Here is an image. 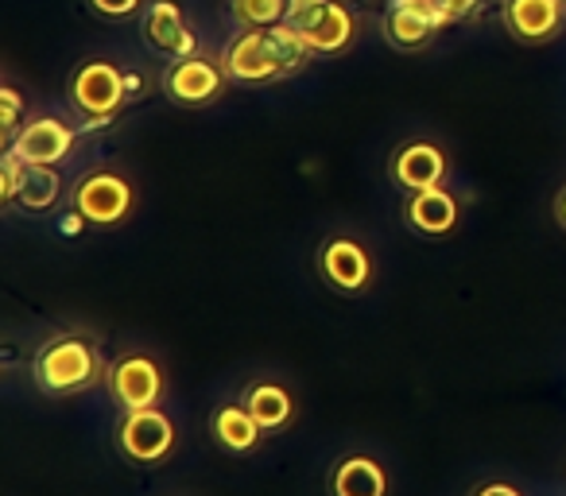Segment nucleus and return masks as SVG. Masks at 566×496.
Instances as JSON below:
<instances>
[{
    "label": "nucleus",
    "mask_w": 566,
    "mask_h": 496,
    "mask_svg": "<svg viewBox=\"0 0 566 496\" xmlns=\"http://www.w3.org/2000/svg\"><path fill=\"white\" fill-rule=\"evenodd\" d=\"M4 151H12L17 159H24L28 167H59L74 151V128L63 125L59 117L24 120V128L17 133V140H12Z\"/></svg>",
    "instance_id": "6e6552de"
},
{
    "label": "nucleus",
    "mask_w": 566,
    "mask_h": 496,
    "mask_svg": "<svg viewBox=\"0 0 566 496\" xmlns=\"http://www.w3.org/2000/svg\"><path fill=\"white\" fill-rule=\"evenodd\" d=\"M140 4L144 0H90V9L102 12V17H109V20L133 17V12H140Z\"/></svg>",
    "instance_id": "b1692460"
},
{
    "label": "nucleus",
    "mask_w": 566,
    "mask_h": 496,
    "mask_svg": "<svg viewBox=\"0 0 566 496\" xmlns=\"http://www.w3.org/2000/svg\"><path fill=\"white\" fill-rule=\"evenodd\" d=\"M117 446L128 462L136 465H159L175 450V423L164 408H140L125 411L117 426Z\"/></svg>",
    "instance_id": "39448f33"
},
{
    "label": "nucleus",
    "mask_w": 566,
    "mask_h": 496,
    "mask_svg": "<svg viewBox=\"0 0 566 496\" xmlns=\"http://www.w3.org/2000/svg\"><path fill=\"white\" fill-rule=\"evenodd\" d=\"M105 384H109L113 403H120V411H140V408H159L167 380H164V369H159L156 357L125 353L109 365Z\"/></svg>",
    "instance_id": "423d86ee"
},
{
    "label": "nucleus",
    "mask_w": 566,
    "mask_h": 496,
    "mask_svg": "<svg viewBox=\"0 0 566 496\" xmlns=\"http://www.w3.org/2000/svg\"><path fill=\"white\" fill-rule=\"evenodd\" d=\"M558 4H563V9H566V0H558Z\"/></svg>",
    "instance_id": "cd10ccee"
},
{
    "label": "nucleus",
    "mask_w": 566,
    "mask_h": 496,
    "mask_svg": "<svg viewBox=\"0 0 566 496\" xmlns=\"http://www.w3.org/2000/svg\"><path fill=\"white\" fill-rule=\"evenodd\" d=\"M300 35L311 43L315 55H342V51H349V43L357 35L354 12L342 0H323V9L300 28Z\"/></svg>",
    "instance_id": "ddd939ff"
},
{
    "label": "nucleus",
    "mask_w": 566,
    "mask_h": 496,
    "mask_svg": "<svg viewBox=\"0 0 566 496\" xmlns=\"http://www.w3.org/2000/svg\"><path fill=\"white\" fill-rule=\"evenodd\" d=\"M226 66L213 63V59H202V55H190V59H179V63L167 66L164 74V94L171 97L175 105H210L226 94Z\"/></svg>",
    "instance_id": "0eeeda50"
},
{
    "label": "nucleus",
    "mask_w": 566,
    "mask_h": 496,
    "mask_svg": "<svg viewBox=\"0 0 566 496\" xmlns=\"http://www.w3.org/2000/svg\"><path fill=\"white\" fill-rule=\"evenodd\" d=\"M318 9H323V0H287V17H283V24L300 32V28L307 24Z\"/></svg>",
    "instance_id": "5701e85b"
},
{
    "label": "nucleus",
    "mask_w": 566,
    "mask_h": 496,
    "mask_svg": "<svg viewBox=\"0 0 566 496\" xmlns=\"http://www.w3.org/2000/svg\"><path fill=\"white\" fill-rule=\"evenodd\" d=\"M241 403L252 411V419L260 423V431H283L295 419V400L292 392L275 380H256L241 392Z\"/></svg>",
    "instance_id": "dca6fc26"
},
{
    "label": "nucleus",
    "mask_w": 566,
    "mask_h": 496,
    "mask_svg": "<svg viewBox=\"0 0 566 496\" xmlns=\"http://www.w3.org/2000/svg\"><path fill=\"white\" fill-rule=\"evenodd\" d=\"M63 194V179H59L55 167H28L24 163V179H20V194L17 202L24 210L40 213V210H51Z\"/></svg>",
    "instance_id": "6ab92c4d"
},
{
    "label": "nucleus",
    "mask_w": 566,
    "mask_h": 496,
    "mask_svg": "<svg viewBox=\"0 0 566 496\" xmlns=\"http://www.w3.org/2000/svg\"><path fill=\"white\" fill-rule=\"evenodd\" d=\"M318 272L334 292H365L373 279V261L369 249L354 236H331V241L318 249Z\"/></svg>",
    "instance_id": "1a4fd4ad"
},
{
    "label": "nucleus",
    "mask_w": 566,
    "mask_h": 496,
    "mask_svg": "<svg viewBox=\"0 0 566 496\" xmlns=\"http://www.w3.org/2000/svg\"><path fill=\"white\" fill-rule=\"evenodd\" d=\"M473 496H524L516 485H509V481H489V485H481Z\"/></svg>",
    "instance_id": "a878e982"
},
{
    "label": "nucleus",
    "mask_w": 566,
    "mask_h": 496,
    "mask_svg": "<svg viewBox=\"0 0 566 496\" xmlns=\"http://www.w3.org/2000/svg\"><path fill=\"white\" fill-rule=\"evenodd\" d=\"M24 128V102L12 86L0 89V136H4V148L17 140V133Z\"/></svg>",
    "instance_id": "412c9836"
},
{
    "label": "nucleus",
    "mask_w": 566,
    "mask_h": 496,
    "mask_svg": "<svg viewBox=\"0 0 566 496\" xmlns=\"http://www.w3.org/2000/svg\"><path fill=\"white\" fill-rule=\"evenodd\" d=\"M331 496H388V473L373 454H349L334 465Z\"/></svg>",
    "instance_id": "2eb2a0df"
},
{
    "label": "nucleus",
    "mask_w": 566,
    "mask_h": 496,
    "mask_svg": "<svg viewBox=\"0 0 566 496\" xmlns=\"http://www.w3.org/2000/svg\"><path fill=\"white\" fill-rule=\"evenodd\" d=\"M478 4H481V0H439L442 20H447V24H454V20L473 17V12H478Z\"/></svg>",
    "instance_id": "393cba45"
},
{
    "label": "nucleus",
    "mask_w": 566,
    "mask_h": 496,
    "mask_svg": "<svg viewBox=\"0 0 566 496\" xmlns=\"http://www.w3.org/2000/svg\"><path fill=\"white\" fill-rule=\"evenodd\" d=\"M311 59H315V51H311V43L295 28L275 24V28H241L229 40L221 66H226V74L233 82L268 86V82H280L287 74H300Z\"/></svg>",
    "instance_id": "f257e3e1"
},
{
    "label": "nucleus",
    "mask_w": 566,
    "mask_h": 496,
    "mask_svg": "<svg viewBox=\"0 0 566 496\" xmlns=\"http://www.w3.org/2000/svg\"><path fill=\"white\" fill-rule=\"evenodd\" d=\"M210 431L229 454H252L260 446V434H264L244 403H221L210 415Z\"/></svg>",
    "instance_id": "f3484780"
},
{
    "label": "nucleus",
    "mask_w": 566,
    "mask_h": 496,
    "mask_svg": "<svg viewBox=\"0 0 566 496\" xmlns=\"http://www.w3.org/2000/svg\"><path fill=\"white\" fill-rule=\"evenodd\" d=\"M555 218H558V225L566 229V187L558 190V198H555Z\"/></svg>",
    "instance_id": "bb28decb"
},
{
    "label": "nucleus",
    "mask_w": 566,
    "mask_h": 496,
    "mask_svg": "<svg viewBox=\"0 0 566 496\" xmlns=\"http://www.w3.org/2000/svg\"><path fill=\"white\" fill-rule=\"evenodd\" d=\"M35 384L48 395H78L86 388H94L97 380H105L102 353L90 338L78 334H59V338L43 341V349L35 353Z\"/></svg>",
    "instance_id": "f03ea898"
},
{
    "label": "nucleus",
    "mask_w": 566,
    "mask_h": 496,
    "mask_svg": "<svg viewBox=\"0 0 566 496\" xmlns=\"http://www.w3.org/2000/svg\"><path fill=\"white\" fill-rule=\"evenodd\" d=\"M144 43H148L151 51H159V55L167 59H190L198 48L195 32H190L187 17H182V9L175 4V0H156V4H148V12H144Z\"/></svg>",
    "instance_id": "9d476101"
},
{
    "label": "nucleus",
    "mask_w": 566,
    "mask_h": 496,
    "mask_svg": "<svg viewBox=\"0 0 566 496\" xmlns=\"http://www.w3.org/2000/svg\"><path fill=\"white\" fill-rule=\"evenodd\" d=\"M20 179H24V159L4 151V159H0V202H17Z\"/></svg>",
    "instance_id": "4be33fe9"
},
{
    "label": "nucleus",
    "mask_w": 566,
    "mask_h": 496,
    "mask_svg": "<svg viewBox=\"0 0 566 496\" xmlns=\"http://www.w3.org/2000/svg\"><path fill=\"white\" fill-rule=\"evenodd\" d=\"M442 32V24L434 17L419 9H403V4H392L385 17V40L400 51H419Z\"/></svg>",
    "instance_id": "a211bd4d"
},
{
    "label": "nucleus",
    "mask_w": 566,
    "mask_h": 496,
    "mask_svg": "<svg viewBox=\"0 0 566 496\" xmlns=\"http://www.w3.org/2000/svg\"><path fill=\"white\" fill-rule=\"evenodd\" d=\"M403 218H408V225L419 229V233L447 236V233H454V225H458V198L442 187L416 190V194H408V202H403Z\"/></svg>",
    "instance_id": "4468645a"
},
{
    "label": "nucleus",
    "mask_w": 566,
    "mask_h": 496,
    "mask_svg": "<svg viewBox=\"0 0 566 496\" xmlns=\"http://www.w3.org/2000/svg\"><path fill=\"white\" fill-rule=\"evenodd\" d=\"M71 205H74V213L86 221V225L109 229V225H120V221L133 218L136 190L120 171L102 167V171H86L78 182H74Z\"/></svg>",
    "instance_id": "20e7f679"
},
{
    "label": "nucleus",
    "mask_w": 566,
    "mask_h": 496,
    "mask_svg": "<svg viewBox=\"0 0 566 496\" xmlns=\"http://www.w3.org/2000/svg\"><path fill=\"white\" fill-rule=\"evenodd\" d=\"M388 171H392L396 187L408 190V194L442 187V179H447V151L431 140H411V144H403V148H396Z\"/></svg>",
    "instance_id": "9b49d317"
},
{
    "label": "nucleus",
    "mask_w": 566,
    "mask_h": 496,
    "mask_svg": "<svg viewBox=\"0 0 566 496\" xmlns=\"http://www.w3.org/2000/svg\"><path fill=\"white\" fill-rule=\"evenodd\" d=\"M66 94H71V105L78 109V117L86 120L90 128H105L120 113V105H125L128 78L109 59H86V63L71 74Z\"/></svg>",
    "instance_id": "7ed1b4c3"
},
{
    "label": "nucleus",
    "mask_w": 566,
    "mask_h": 496,
    "mask_svg": "<svg viewBox=\"0 0 566 496\" xmlns=\"http://www.w3.org/2000/svg\"><path fill=\"white\" fill-rule=\"evenodd\" d=\"M563 4L558 0H504V28L520 43H547L563 28Z\"/></svg>",
    "instance_id": "f8f14e48"
},
{
    "label": "nucleus",
    "mask_w": 566,
    "mask_h": 496,
    "mask_svg": "<svg viewBox=\"0 0 566 496\" xmlns=\"http://www.w3.org/2000/svg\"><path fill=\"white\" fill-rule=\"evenodd\" d=\"M237 28H275L287 17V0H229Z\"/></svg>",
    "instance_id": "aec40b11"
}]
</instances>
